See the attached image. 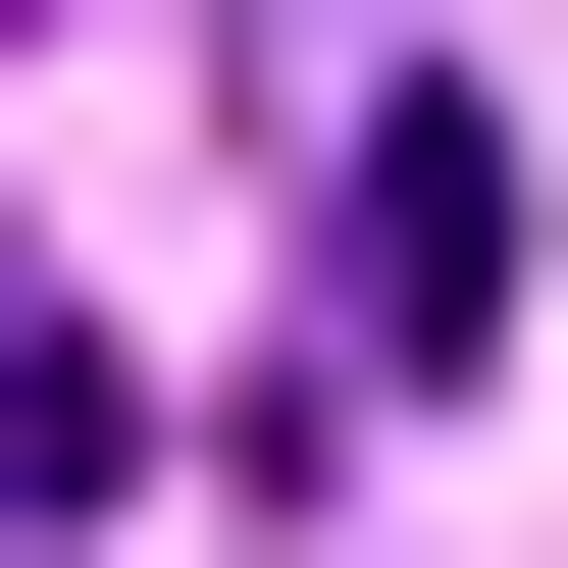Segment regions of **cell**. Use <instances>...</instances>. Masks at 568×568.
<instances>
[{"mask_svg":"<svg viewBox=\"0 0 568 568\" xmlns=\"http://www.w3.org/2000/svg\"><path fill=\"white\" fill-rule=\"evenodd\" d=\"M0 517H104V362H52V311H0Z\"/></svg>","mask_w":568,"mask_h":568,"instance_id":"2","label":"cell"},{"mask_svg":"<svg viewBox=\"0 0 568 568\" xmlns=\"http://www.w3.org/2000/svg\"><path fill=\"white\" fill-rule=\"evenodd\" d=\"M465 311H517V155L465 104H311V362H465Z\"/></svg>","mask_w":568,"mask_h":568,"instance_id":"1","label":"cell"}]
</instances>
